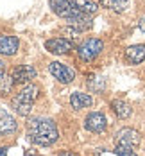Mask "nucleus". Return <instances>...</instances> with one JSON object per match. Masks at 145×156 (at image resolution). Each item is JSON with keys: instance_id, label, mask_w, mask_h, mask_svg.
<instances>
[{"instance_id": "f257e3e1", "label": "nucleus", "mask_w": 145, "mask_h": 156, "mask_svg": "<svg viewBox=\"0 0 145 156\" xmlns=\"http://www.w3.org/2000/svg\"><path fill=\"white\" fill-rule=\"evenodd\" d=\"M27 135L34 144L47 147L57 140V127L50 119L34 117L27 122Z\"/></svg>"}, {"instance_id": "f03ea898", "label": "nucleus", "mask_w": 145, "mask_h": 156, "mask_svg": "<svg viewBox=\"0 0 145 156\" xmlns=\"http://www.w3.org/2000/svg\"><path fill=\"white\" fill-rule=\"evenodd\" d=\"M48 5L59 18H64L75 29L86 31V29L91 27V18L88 15H84V13H81L70 0H48Z\"/></svg>"}, {"instance_id": "7ed1b4c3", "label": "nucleus", "mask_w": 145, "mask_h": 156, "mask_svg": "<svg viewBox=\"0 0 145 156\" xmlns=\"http://www.w3.org/2000/svg\"><path fill=\"white\" fill-rule=\"evenodd\" d=\"M38 86L36 84H25L23 88H20V92L13 97V101H11V104H13V108L18 115H22V117H27L29 113H31L32 109V104H34V101H36V97H38Z\"/></svg>"}, {"instance_id": "20e7f679", "label": "nucleus", "mask_w": 145, "mask_h": 156, "mask_svg": "<svg viewBox=\"0 0 145 156\" xmlns=\"http://www.w3.org/2000/svg\"><path fill=\"white\" fill-rule=\"evenodd\" d=\"M102 47H104L102 40H98V38H88V40H84L77 47V54H79V58L82 61H91V59H95L97 56L100 54Z\"/></svg>"}, {"instance_id": "39448f33", "label": "nucleus", "mask_w": 145, "mask_h": 156, "mask_svg": "<svg viewBox=\"0 0 145 156\" xmlns=\"http://www.w3.org/2000/svg\"><path fill=\"white\" fill-rule=\"evenodd\" d=\"M48 70H50V74L54 76V79H57L59 83H63V84H70L74 77H75V74H74V70L72 68H68L66 65L59 61H52L48 65Z\"/></svg>"}, {"instance_id": "423d86ee", "label": "nucleus", "mask_w": 145, "mask_h": 156, "mask_svg": "<svg viewBox=\"0 0 145 156\" xmlns=\"http://www.w3.org/2000/svg\"><path fill=\"white\" fill-rule=\"evenodd\" d=\"M115 140H116V145H126V147H136L140 144V133L131 129V127H124L120 129L116 135H115Z\"/></svg>"}, {"instance_id": "0eeeda50", "label": "nucleus", "mask_w": 145, "mask_h": 156, "mask_svg": "<svg viewBox=\"0 0 145 156\" xmlns=\"http://www.w3.org/2000/svg\"><path fill=\"white\" fill-rule=\"evenodd\" d=\"M84 127H86L88 131H91V133H102V131L108 127V120H106L104 113H100V111H93V113H90V115L86 117V120H84Z\"/></svg>"}, {"instance_id": "6e6552de", "label": "nucleus", "mask_w": 145, "mask_h": 156, "mask_svg": "<svg viewBox=\"0 0 145 156\" xmlns=\"http://www.w3.org/2000/svg\"><path fill=\"white\" fill-rule=\"evenodd\" d=\"M45 48L52 54H68L74 48V43L64 38H52V40L45 41Z\"/></svg>"}, {"instance_id": "1a4fd4ad", "label": "nucleus", "mask_w": 145, "mask_h": 156, "mask_svg": "<svg viewBox=\"0 0 145 156\" xmlns=\"http://www.w3.org/2000/svg\"><path fill=\"white\" fill-rule=\"evenodd\" d=\"M20 48V40L11 34H0V54L2 56H15Z\"/></svg>"}, {"instance_id": "9d476101", "label": "nucleus", "mask_w": 145, "mask_h": 156, "mask_svg": "<svg viewBox=\"0 0 145 156\" xmlns=\"http://www.w3.org/2000/svg\"><path fill=\"white\" fill-rule=\"evenodd\" d=\"M36 76H38V72L31 65H20L11 72V77L15 83H29L32 79H36Z\"/></svg>"}, {"instance_id": "9b49d317", "label": "nucleus", "mask_w": 145, "mask_h": 156, "mask_svg": "<svg viewBox=\"0 0 145 156\" xmlns=\"http://www.w3.org/2000/svg\"><path fill=\"white\" fill-rule=\"evenodd\" d=\"M16 131V120L11 113L0 108V136H7Z\"/></svg>"}, {"instance_id": "f8f14e48", "label": "nucleus", "mask_w": 145, "mask_h": 156, "mask_svg": "<svg viewBox=\"0 0 145 156\" xmlns=\"http://www.w3.org/2000/svg\"><path fill=\"white\" fill-rule=\"evenodd\" d=\"M126 61L131 65H140L145 61V45H133L126 48Z\"/></svg>"}, {"instance_id": "ddd939ff", "label": "nucleus", "mask_w": 145, "mask_h": 156, "mask_svg": "<svg viewBox=\"0 0 145 156\" xmlns=\"http://www.w3.org/2000/svg\"><path fill=\"white\" fill-rule=\"evenodd\" d=\"M70 104L72 108L75 109H82V108H90L93 104V99L88 94H81V92H74L70 95Z\"/></svg>"}, {"instance_id": "4468645a", "label": "nucleus", "mask_w": 145, "mask_h": 156, "mask_svg": "<svg viewBox=\"0 0 145 156\" xmlns=\"http://www.w3.org/2000/svg\"><path fill=\"white\" fill-rule=\"evenodd\" d=\"M72 4L79 9L81 13H84V15H88V16L95 15L97 11H98V5H97L95 2H91V0H72Z\"/></svg>"}, {"instance_id": "2eb2a0df", "label": "nucleus", "mask_w": 145, "mask_h": 156, "mask_svg": "<svg viewBox=\"0 0 145 156\" xmlns=\"http://www.w3.org/2000/svg\"><path fill=\"white\" fill-rule=\"evenodd\" d=\"M98 4L106 9L115 11V13H124L129 7V0H100Z\"/></svg>"}, {"instance_id": "dca6fc26", "label": "nucleus", "mask_w": 145, "mask_h": 156, "mask_svg": "<svg viewBox=\"0 0 145 156\" xmlns=\"http://www.w3.org/2000/svg\"><path fill=\"white\" fill-rule=\"evenodd\" d=\"M111 108H113V111L116 113L118 119H127L129 115H131V108H129L127 102H124V101H113Z\"/></svg>"}, {"instance_id": "f3484780", "label": "nucleus", "mask_w": 145, "mask_h": 156, "mask_svg": "<svg viewBox=\"0 0 145 156\" xmlns=\"http://www.w3.org/2000/svg\"><path fill=\"white\" fill-rule=\"evenodd\" d=\"M13 84H15V81H13V77H11V76H7V74L0 76V95L11 94Z\"/></svg>"}, {"instance_id": "a211bd4d", "label": "nucleus", "mask_w": 145, "mask_h": 156, "mask_svg": "<svg viewBox=\"0 0 145 156\" xmlns=\"http://www.w3.org/2000/svg\"><path fill=\"white\" fill-rule=\"evenodd\" d=\"M88 84H90V88H91L93 92H102V90H104V79L102 77H91Z\"/></svg>"}, {"instance_id": "6ab92c4d", "label": "nucleus", "mask_w": 145, "mask_h": 156, "mask_svg": "<svg viewBox=\"0 0 145 156\" xmlns=\"http://www.w3.org/2000/svg\"><path fill=\"white\" fill-rule=\"evenodd\" d=\"M115 153H116L118 156H138L134 151H133V147H126V145H116Z\"/></svg>"}, {"instance_id": "aec40b11", "label": "nucleus", "mask_w": 145, "mask_h": 156, "mask_svg": "<svg viewBox=\"0 0 145 156\" xmlns=\"http://www.w3.org/2000/svg\"><path fill=\"white\" fill-rule=\"evenodd\" d=\"M138 27H140V31H142V32H145V18H142V20H140Z\"/></svg>"}, {"instance_id": "412c9836", "label": "nucleus", "mask_w": 145, "mask_h": 156, "mask_svg": "<svg viewBox=\"0 0 145 156\" xmlns=\"http://www.w3.org/2000/svg\"><path fill=\"white\" fill-rule=\"evenodd\" d=\"M5 74V63L0 61V76H4Z\"/></svg>"}, {"instance_id": "4be33fe9", "label": "nucleus", "mask_w": 145, "mask_h": 156, "mask_svg": "<svg viewBox=\"0 0 145 156\" xmlns=\"http://www.w3.org/2000/svg\"><path fill=\"white\" fill-rule=\"evenodd\" d=\"M57 156H77V154H74V153H70V151H64V153H59Z\"/></svg>"}, {"instance_id": "5701e85b", "label": "nucleus", "mask_w": 145, "mask_h": 156, "mask_svg": "<svg viewBox=\"0 0 145 156\" xmlns=\"http://www.w3.org/2000/svg\"><path fill=\"white\" fill-rule=\"evenodd\" d=\"M0 156H7L5 154V149H0Z\"/></svg>"}]
</instances>
